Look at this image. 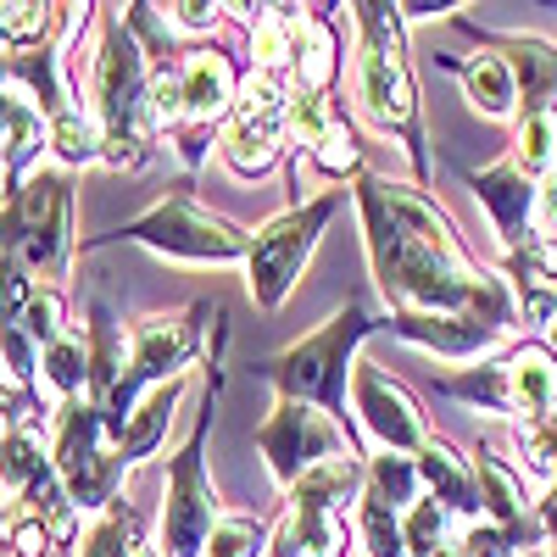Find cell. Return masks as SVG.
I'll list each match as a JSON object with an SVG mask.
<instances>
[{
	"mask_svg": "<svg viewBox=\"0 0 557 557\" xmlns=\"http://www.w3.org/2000/svg\"><path fill=\"white\" fill-rule=\"evenodd\" d=\"M351 201L362 212V246L391 312H480L507 330L519 323V296L502 285V273L462 251L451 218L424 190L357 173Z\"/></svg>",
	"mask_w": 557,
	"mask_h": 557,
	"instance_id": "cell-1",
	"label": "cell"
},
{
	"mask_svg": "<svg viewBox=\"0 0 557 557\" xmlns=\"http://www.w3.org/2000/svg\"><path fill=\"white\" fill-rule=\"evenodd\" d=\"M351 28H357V57H351L357 117L380 139H401V151L412 157L418 178H424L430 157H424V128H418V89H412V67H407V51H401V28L407 23H401L396 7L357 0Z\"/></svg>",
	"mask_w": 557,
	"mask_h": 557,
	"instance_id": "cell-2",
	"label": "cell"
},
{
	"mask_svg": "<svg viewBox=\"0 0 557 557\" xmlns=\"http://www.w3.org/2000/svg\"><path fill=\"white\" fill-rule=\"evenodd\" d=\"M89 117L101 128V162L107 168H146L151 157V62L123 12L101 7L96 57H89Z\"/></svg>",
	"mask_w": 557,
	"mask_h": 557,
	"instance_id": "cell-3",
	"label": "cell"
},
{
	"mask_svg": "<svg viewBox=\"0 0 557 557\" xmlns=\"http://www.w3.org/2000/svg\"><path fill=\"white\" fill-rule=\"evenodd\" d=\"M374 330H385V323L368 312V301H346L318 335L285 346V351H278V357L262 368V374L273 380L278 396L312 401V407H323L330 418H341V424H346L351 374H357V346L374 335Z\"/></svg>",
	"mask_w": 557,
	"mask_h": 557,
	"instance_id": "cell-4",
	"label": "cell"
},
{
	"mask_svg": "<svg viewBox=\"0 0 557 557\" xmlns=\"http://www.w3.org/2000/svg\"><path fill=\"white\" fill-rule=\"evenodd\" d=\"M0 257H17L34 278H62L73 262V190L57 168H39L0 207Z\"/></svg>",
	"mask_w": 557,
	"mask_h": 557,
	"instance_id": "cell-5",
	"label": "cell"
},
{
	"mask_svg": "<svg viewBox=\"0 0 557 557\" xmlns=\"http://www.w3.org/2000/svg\"><path fill=\"white\" fill-rule=\"evenodd\" d=\"M341 207H346V190H323V196H307L301 207H285L273 223H262L251 235L246 285H251V301L262 312H278L290 301L307 257L318 251V235L341 218Z\"/></svg>",
	"mask_w": 557,
	"mask_h": 557,
	"instance_id": "cell-6",
	"label": "cell"
},
{
	"mask_svg": "<svg viewBox=\"0 0 557 557\" xmlns=\"http://www.w3.org/2000/svg\"><path fill=\"white\" fill-rule=\"evenodd\" d=\"M207 307H184V312H157V318H139L128 323V362H123V380L112 385L107 396V430L117 441L123 418L139 407V396H151L157 385L178 380L184 368H190V357L201 351V323Z\"/></svg>",
	"mask_w": 557,
	"mask_h": 557,
	"instance_id": "cell-7",
	"label": "cell"
},
{
	"mask_svg": "<svg viewBox=\"0 0 557 557\" xmlns=\"http://www.w3.org/2000/svg\"><path fill=\"white\" fill-rule=\"evenodd\" d=\"M107 412L96 396L84 401H62L51 412V462L57 474L73 496L78 513H107V507H117V485H123V469H117V451L107 446Z\"/></svg>",
	"mask_w": 557,
	"mask_h": 557,
	"instance_id": "cell-8",
	"label": "cell"
},
{
	"mask_svg": "<svg viewBox=\"0 0 557 557\" xmlns=\"http://www.w3.org/2000/svg\"><path fill=\"white\" fill-rule=\"evenodd\" d=\"M112 240H134V246H146V251H157V257H168V262H196V268L246 262V251H251L246 228H235L228 218L207 212L201 201H190L184 190L168 196V201H157L146 218L123 223Z\"/></svg>",
	"mask_w": 557,
	"mask_h": 557,
	"instance_id": "cell-9",
	"label": "cell"
},
{
	"mask_svg": "<svg viewBox=\"0 0 557 557\" xmlns=\"http://www.w3.org/2000/svg\"><path fill=\"white\" fill-rule=\"evenodd\" d=\"M257 451H262V469L273 474V485L285 496L301 474L318 469V462L362 457V446L351 441V430L341 424V418H330L312 401H290V396H278L273 412L257 424Z\"/></svg>",
	"mask_w": 557,
	"mask_h": 557,
	"instance_id": "cell-10",
	"label": "cell"
},
{
	"mask_svg": "<svg viewBox=\"0 0 557 557\" xmlns=\"http://www.w3.org/2000/svg\"><path fill=\"white\" fill-rule=\"evenodd\" d=\"M290 96H296L290 78H273V73H257V67L246 73L240 101H235V112L223 123V139H218V157L235 178H262V173L278 168V157L290 146V134H285Z\"/></svg>",
	"mask_w": 557,
	"mask_h": 557,
	"instance_id": "cell-11",
	"label": "cell"
},
{
	"mask_svg": "<svg viewBox=\"0 0 557 557\" xmlns=\"http://www.w3.org/2000/svg\"><path fill=\"white\" fill-rule=\"evenodd\" d=\"M201 451H207V418L168 457V502H162V530H157V552L162 557H207V541H212V530L223 519Z\"/></svg>",
	"mask_w": 557,
	"mask_h": 557,
	"instance_id": "cell-12",
	"label": "cell"
},
{
	"mask_svg": "<svg viewBox=\"0 0 557 557\" xmlns=\"http://www.w3.org/2000/svg\"><path fill=\"white\" fill-rule=\"evenodd\" d=\"M351 412L362 435L374 441L380 451H401V457H418L435 435L424 424V412H418V401L385 374L380 362L357 357V374H351Z\"/></svg>",
	"mask_w": 557,
	"mask_h": 557,
	"instance_id": "cell-13",
	"label": "cell"
},
{
	"mask_svg": "<svg viewBox=\"0 0 557 557\" xmlns=\"http://www.w3.org/2000/svg\"><path fill=\"white\" fill-rule=\"evenodd\" d=\"M385 330L401 335V341L418 346V351L446 357V362H480V357L502 351L507 335H513L507 323L480 318V312H391Z\"/></svg>",
	"mask_w": 557,
	"mask_h": 557,
	"instance_id": "cell-14",
	"label": "cell"
},
{
	"mask_svg": "<svg viewBox=\"0 0 557 557\" xmlns=\"http://www.w3.org/2000/svg\"><path fill=\"white\" fill-rule=\"evenodd\" d=\"M240 73L223 51H190L178 62V89H184V123H201V128H218L228 123L240 101Z\"/></svg>",
	"mask_w": 557,
	"mask_h": 557,
	"instance_id": "cell-15",
	"label": "cell"
},
{
	"mask_svg": "<svg viewBox=\"0 0 557 557\" xmlns=\"http://www.w3.org/2000/svg\"><path fill=\"white\" fill-rule=\"evenodd\" d=\"M469 184H474L480 207L491 212V223H496L502 246H507V251H524V246H530L535 184H530V178L519 173V162L507 157V162H496V168H485V173H469Z\"/></svg>",
	"mask_w": 557,
	"mask_h": 557,
	"instance_id": "cell-16",
	"label": "cell"
},
{
	"mask_svg": "<svg viewBox=\"0 0 557 557\" xmlns=\"http://www.w3.org/2000/svg\"><path fill=\"white\" fill-rule=\"evenodd\" d=\"M418 480H424V496L441 502L451 519H462V524H480L485 519L474 462L462 457V451H451L446 441H430L424 451H418Z\"/></svg>",
	"mask_w": 557,
	"mask_h": 557,
	"instance_id": "cell-17",
	"label": "cell"
},
{
	"mask_svg": "<svg viewBox=\"0 0 557 557\" xmlns=\"http://www.w3.org/2000/svg\"><path fill=\"white\" fill-rule=\"evenodd\" d=\"M184 391H190V374H178V380L157 385L151 396H139V407L123 418V430H117V441H112L117 469H123V474L134 469V462H146V457H157V451H162V441H168V430H173V418H178Z\"/></svg>",
	"mask_w": 557,
	"mask_h": 557,
	"instance_id": "cell-18",
	"label": "cell"
},
{
	"mask_svg": "<svg viewBox=\"0 0 557 557\" xmlns=\"http://www.w3.org/2000/svg\"><path fill=\"white\" fill-rule=\"evenodd\" d=\"M502 374H507V412L535 418V412L557 407V351L552 346H535V341L507 346Z\"/></svg>",
	"mask_w": 557,
	"mask_h": 557,
	"instance_id": "cell-19",
	"label": "cell"
},
{
	"mask_svg": "<svg viewBox=\"0 0 557 557\" xmlns=\"http://www.w3.org/2000/svg\"><path fill=\"white\" fill-rule=\"evenodd\" d=\"M480 45L513 67L524 107H552V96H557V45L552 39H541V34H480Z\"/></svg>",
	"mask_w": 557,
	"mask_h": 557,
	"instance_id": "cell-20",
	"label": "cell"
},
{
	"mask_svg": "<svg viewBox=\"0 0 557 557\" xmlns=\"http://www.w3.org/2000/svg\"><path fill=\"white\" fill-rule=\"evenodd\" d=\"M351 546V519L323 513V507H285V519L273 524L268 557H341Z\"/></svg>",
	"mask_w": 557,
	"mask_h": 557,
	"instance_id": "cell-21",
	"label": "cell"
},
{
	"mask_svg": "<svg viewBox=\"0 0 557 557\" xmlns=\"http://www.w3.org/2000/svg\"><path fill=\"white\" fill-rule=\"evenodd\" d=\"M457 78H462V96H469L474 112H485L496 123L519 117V107H524L519 101V78H513V67H507L496 51H480L469 62H457Z\"/></svg>",
	"mask_w": 557,
	"mask_h": 557,
	"instance_id": "cell-22",
	"label": "cell"
},
{
	"mask_svg": "<svg viewBox=\"0 0 557 557\" xmlns=\"http://www.w3.org/2000/svg\"><path fill=\"white\" fill-rule=\"evenodd\" d=\"M39 385L62 401H84L96 396V357H89V341L84 335H62L39 351Z\"/></svg>",
	"mask_w": 557,
	"mask_h": 557,
	"instance_id": "cell-23",
	"label": "cell"
},
{
	"mask_svg": "<svg viewBox=\"0 0 557 557\" xmlns=\"http://www.w3.org/2000/svg\"><path fill=\"white\" fill-rule=\"evenodd\" d=\"M335 78H341V34H335V23L323 12H312L307 28H301V51H296L290 84L307 89V96H330Z\"/></svg>",
	"mask_w": 557,
	"mask_h": 557,
	"instance_id": "cell-24",
	"label": "cell"
},
{
	"mask_svg": "<svg viewBox=\"0 0 557 557\" xmlns=\"http://www.w3.org/2000/svg\"><path fill=\"white\" fill-rule=\"evenodd\" d=\"M513 162L530 184L557 173V107H524L513 134Z\"/></svg>",
	"mask_w": 557,
	"mask_h": 557,
	"instance_id": "cell-25",
	"label": "cell"
},
{
	"mask_svg": "<svg viewBox=\"0 0 557 557\" xmlns=\"http://www.w3.org/2000/svg\"><path fill=\"white\" fill-rule=\"evenodd\" d=\"M362 496H374V502L396 507V513H407V507L424 496V480H418V457H401V451L368 457V469H362Z\"/></svg>",
	"mask_w": 557,
	"mask_h": 557,
	"instance_id": "cell-26",
	"label": "cell"
},
{
	"mask_svg": "<svg viewBox=\"0 0 557 557\" xmlns=\"http://www.w3.org/2000/svg\"><path fill=\"white\" fill-rule=\"evenodd\" d=\"M301 173H318V178H330V184L357 178V173H362V146H357V134H351L346 123H335L312 151H296V178H301Z\"/></svg>",
	"mask_w": 557,
	"mask_h": 557,
	"instance_id": "cell-27",
	"label": "cell"
},
{
	"mask_svg": "<svg viewBox=\"0 0 557 557\" xmlns=\"http://www.w3.org/2000/svg\"><path fill=\"white\" fill-rule=\"evenodd\" d=\"M401 541H407V557H435L441 546H451L457 541V530H451V513L441 502H430V496H418L407 513H401Z\"/></svg>",
	"mask_w": 557,
	"mask_h": 557,
	"instance_id": "cell-28",
	"label": "cell"
},
{
	"mask_svg": "<svg viewBox=\"0 0 557 557\" xmlns=\"http://www.w3.org/2000/svg\"><path fill=\"white\" fill-rule=\"evenodd\" d=\"M513 446L524 457V469L546 485H557V407L552 412H535V418H519L513 424Z\"/></svg>",
	"mask_w": 557,
	"mask_h": 557,
	"instance_id": "cell-29",
	"label": "cell"
},
{
	"mask_svg": "<svg viewBox=\"0 0 557 557\" xmlns=\"http://www.w3.org/2000/svg\"><path fill=\"white\" fill-rule=\"evenodd\" d=\"M51 157L62 162V168H89V162H101V128H96V117L89 112H62V117H51Z\"/></svg>",
	"mask_w": 557,
	"mask_h": 557,
	"instance_id": "cell-30",
	"label": "cell"
},
{
	"mask_svg": "<svg viewBox=\"0 0 557 557\" xmlns=\"http://www.w3.org/2000/svg\"><path fill=\"white\" fill-rule=\"evenodd\" d=\"M357 541H362V557H407L401 513L374 496H357Z\"/></svg>",
	"mask_w": 557,
	"mask_h": 557,
	"instance_id": "cell-31",
	"label": "cell"
},
{
	"mask_svg": "<svg viewBox=\"0 0 557 557\" xmlns=\"http://www.w3.org/2000/svg\"><path fill=\"white\" fill-rule=\"evenodd\" d=\"M139 552V524H134V507H107V513L84 530L78 557H134Z\"/></svg>",
	"mask_w": 557,
	"mask_h": 557,
	"instance_id": "cell-32",
	"label": "cell"
},
{
	"mask_svg": "<svg viewBox=\"0 0 557 557\" xmlns=\"http://www.w3.org/2000/svg\"><path fill=\"white\" fill-rule=\"evenodd\" d=\"M446 396H462V401H474L480 412H507V374H502V357L480 362V368H462V374H446L435 380Z\"/></svg>",
	"mask_w": 557,
	"mask_h": 557,
	"instance_id": "cell-33",
	"label": "cell"
},
{
	"mask_svg": "<svg viewBox=\"0 0 557 557\" xmlns=\"http://www.w3.org/2000/svg\"><path fill=\"white\" fill-rule=\"evenodd\" d=\"M341 123V112H335V101L330 96H307V89H296L290 96V112H285V134H290V146L296 151H312L323 134H330Z\"/></svg>",
	"mask_w": 557,
	"mask_h": 557,
	"instance_id": "cell-34",
	"label": "cell"
},
{
	"mask_svg": "<svg viewBox=\"0 0 557 557\" xmlns=\"http://www.w3.org/2000/svg\"><path fill=\"white\" fill-rule=\"evenodd\" d=\"M17 335L34 341L39 351L67 335V296H62V285H39V290H34V301H28V312H23V323H17Z\"/></svg>",
	"mask_w": 557,
	"mask_h": 557,
	"instance_id": "cell-35",
	"label": "cell"
},
{
	"mask_svg": "<svg viewBox=\"0 0 557 557\" xmlns=\"http://www.w3.org/2000/svg\"><path fill=\"white\" fill-rule=\"evenodd\" d=\"M273 546V530L257 524V519H218L212 541H207V557H268Z\"/></svg>",
	"mask_w": 557,
	"mask_h": 557,
	"instance_id": "cell-36",
	"label": "cell"
},
{
	"mask_svg": "<svg viewBox=\"0 0 557 557\" xmlns=\"http://www.w3.org/2000/svg\"><path fill=\"white\" fill-rule=\"evenodd\" d=\"M34 273L17 262V257H0V330H17L28 301H34Z\"/></svg>",
	"mask_w": 557,
	"mask_h": 557,
	"instance_id": "cell-37",
	"label": "cell"
},
{
	"mask_svg": "<svg viewBox=\"0 0 557 557\" xmlns=\"http://www.w3.org/2000/svg\"><path fill=\"white\" fill-rule=\"evenodd\" d=\"M228 7H207V0H178V7H168V28L178 34H212L223 23Z\"/></svg>",
	"mask_w": 557,
	"mask_h": 557,
	"instance_id": "cell-38",
	"label": "cell"
},
{
	"mask_svg": "<svg viewBox=\"0 0 557 557\" xmlns=\"http://www.w3.org/2000/svg\"><path fill=\"white\" fill-rule=\"evenodd\" d=\"M51 524H45V519H34V513H23L12 530H7V546H12V557H45V552H51Z\"/></svg>",
	"mask_w": 557,
	"mask_h": 557,
	"instance_id": "cell-39",
	"label": "cell"
},
{
	"mask_svg": "<svg viewBox=\"0 0 557 557\" xmlns=\"http://www.w3.org/2000/svg\"><path fill=\"white\" fill-rule=\"evenodd\" d=\"M28 412H34V401L23 396V385H0V451L28 430Z\"/></svg>",
	"mask_w": 557,
	"mask_h": 557,
	"instance_id": "cell-40",
	"label": "cell"
},
{
	"mask_svg": "<svg viewBox=\"0 0 557 557\" xmlns=\"http://www.w3.org/2000/svg\"><path fill=\"white\" fill-rule=\"evenodd\" d=\"M530 240H557V173L535 184V212H530Z\"/></svg>",
	"mask_w": 557,
	"mask_h": 557,
	"instance_id": "cell-41",
	"label": "cell"
},
{
	"mask_svg": "<svg viewBox=\"0 0 557 557\" xmlns=\"http://www.w3.org/2000/svg\"><path fill=\"white\" fill-rule=\"evenodd\" d=\"M535 524H541V541L546 546H557V485L546 491V502L535 507Z\"/></svg>",
	"mask_w": 557,
	"mask_h": 557,
	"instance_id": "cell-42",
	"label": "cell"
},
{
	"mask_svg": "<svg viewBox=\"0 0 557 557\" xmlns=\"http://www.w3.org/2000/svg\"><path fill=\"white\" fill-rule=\"evenodd\" d=\"M134 557H162V552H157V546H139V552H134Z\"/></svg>",
	"mask_w": 557,
	"mask_h": 557,
	"instance_id": "cell-43",
	"label": "cell"
},
{
	"mask_svg": "<svg viewBox=\"0 0 557 557\" xmlns=\"http://www.w3.org/2000/svg\"><path fill=\"white\" fill-rule=\"evenodd\" d=\"M546 341H552V351H557V323H552V330H546Z\"/></svg>",
	"mask_w": 557,
	"mask_h": 557,
	"instance_id": "cell-44",
	"label": "cell"
},
{
	"mask_svg": "<svg viewBox=\"0 0 557 557\" xmlns=\"http://www.w3.org/2000/svg\"><path fill=\"white\" fill-rule=\"evenodd\" d=\"M519 557H546V552H519Z\"/></svg>",
	"mask_w": 557,
	"mask_h": 557,
	"instance_id": "cell-45",
	"label": "cell"
},
{
	"mask_svg": "<svg viewBox=\"0 0 557 557\" xmlns=\"http://www.w3.org/2000/svg\"><path fill=\"white\" fill-rule=\"evenodd\" d=\"M546 557H557V546H546Z\"/></svg>",
	"mask_w": 557,
	"mask_h": 557,
	"instance_id": "cell-46",
	"label": "cell"
}]
</instances>
